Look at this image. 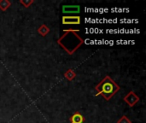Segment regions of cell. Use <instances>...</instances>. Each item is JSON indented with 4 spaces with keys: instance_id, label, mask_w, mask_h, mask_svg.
<instances>
[{
    "instance_id": "obj_1",
    "label": "cell",
    "mask_w": 146,
    "mask_h": 123,
    "mask_svg": "<svg viewBox=\"0 0 146 123\" xmlns=\"http://www.w3.org/2000/svg\"><path fill=\"white\" fill-rule=\"evenodd\" d=\"M80 30L66 29L63 34L57 39V44L68 54L73 55L83 44L84 39L78 34Z\"/></svg>"
},
{
    "instance_id": "obj_2",
    "label": "cell",
    "mask_w": 146,
    "mask_h": 123,
    "mask_svg": "<svg viewBox=\"0 0 146 123\" xmlns=\"http://www.w3.org/2000/svg\"><path fill=\"white\" fill-rule=\"evenodd\" d=\"M120 89L121 87L115 82V80L107 75L98 85L96 86L95 90L97 91V93L95 96L101 95L106 101H109L117 92L120 91Z\"/></svg>"
},
{
    "instance_id": "obj_3",
    "label": "cell",
    "mask_w": 146,
    "mask_h": 123,
    "mask_svg": "<svg viewBox=\"0 0 146 123\" xmlns=\"http://www.w3.org/2000/svg\"><path fill=\"white\" fill-rule=\"evenodd\" d=\"M63 25H80L81 18L79 15H63L62 18Z\"/></svg>"
},
{
    "instance_id": "obj_4",
    "label": "cell",
    "mask_w": 146,
    "mask_h": 123,
    "mask_svg": "<svg viewBox=\"0 0 146 123\" xmlns=\"http://www.w3.org/2000/svg\"><path fill=\"white\" fill-rule=\"evenodd\" d=\"M123 100L127 104L128 106L133 107L139 102V97L134 92H129L123 98Z\"/></svg>"
},
{
    "instance_id": "obj_5",
    "label": "cell",
    "mask_w": 146,
    "mask_h": 123,
    "mask_svg": "<svg viewBox=\"0 0 146 123\" xmlns=\"http://www.w3.org/2000/svg\"><path fill=\"white\" fill-rule=\"evenodd\" d=\"M80 11V5H63L62 12L64 14H78Z\"/></svg>"
},
{
    "instance_id": "obj_6",
    "label": "cell",
    "mask_w": 146,
    "mask_h": 123,
    "mask_svg": "<svg viewBox=\"0 0 146 123\" xmlns=\"http://www.w3.org/2000/svg\"><path fill=\"white\" fill-rule=\"evenodd\" d=\"M84 122H85V118L79 111L74 112L70 117V123H83Z\"/></svg>"
},
{
    "instance_id": "obj_7",
    "label": "cell",
    "mask_w": 146,
    "mask_h": 123,
    "mask_svg": "<svg viewBox=\"0 0 146 123\" xmlns=\"http://www.w3.org/2000/svg\"><path fill=\"white\" fill-rule=\"evenodd\" d=\"M38 33L39 35H41L42 37H45L49 33H50V28L45 25V24H42L38 28Z\"/></svg>"
},
{
    "instance_id": "obj_8",
    "label": "cell",
    "mask_w": 146,
    "mask_h": 123,
    "mask_svg": "<svg viewBox=\"0 0 146 123\" xmlns=\"http://www.w3.org/2000/svg\"><path fill=\"white\" fill-rule=\"evenodd\" d=\"M64 77L68 80V81H72L75 77H76V73L73 70V69H68L65 73H64Z\"/></svg>"
},
{
    "instance_id": "obj_9",
    "label": "cell",
    "mask_w": 146,
    "mask_h": 123,
    "mask_svg": "<svg viewBox=\"0 0 146 123\" xmlns=\"http://www.w3.org/2000/svg\"><path fill=\"white\" fill-rule=\"evenodd\" d=\"M11 5V2L9 0H0V9L2 11H6L9 6Z\"/></svg>"
},
{
    "instance_id": "obj_10",
    "label": "cell",
    "mask_w": 146,
    "mask_h": 123,
    "mask_svg": "<svg viewBox=\"0 0 146 123\" xmlns=\"http://www.w3.org/2000/svg\"><path fill=\"white\" fill-rule=\"evenodd\" d=\"M33 3V0H20V3L22 4L25 8H29Z\"/></svg>"
},
{
    "instance_id": "obj_11",
    "label": "cell",
    "mask_w": 146,
    "mask_h": 123,
    "mask_svg": "<svg viewBox=\"0 0 146 123\" xmlns=\"http://www.w3.org/2000/svg\"><path fill=\"white\" fill-rule=\"evenodd\" d=\"M117 123H132V122H131V120H130L127 116H122L117 121Z\"/></svg>"
}]
</instances>
